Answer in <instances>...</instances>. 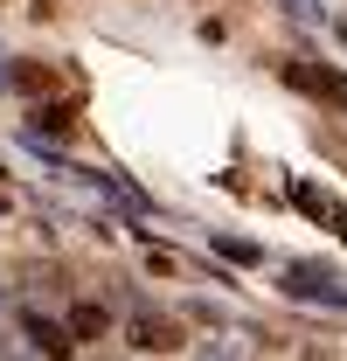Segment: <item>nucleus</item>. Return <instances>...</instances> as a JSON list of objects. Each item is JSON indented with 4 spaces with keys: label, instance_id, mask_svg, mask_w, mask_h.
<instances>
[{
    "label": "nucleus",
    "instance_id": "nucleus-3",
    "mask_svg": "<svg viewBox=\"0 0 347 361\" xmlns=\"http://www.w3.org/2000/svg\"><path fill=\"white\" fill-rule=\"evenodd\" d=\"M21 334H28V341H35V348H42L49 361H70V355H77V341H70V326H63V319L21 313Z\"/></svg>",
    "mask_w": 347,
    "mask_h": 361
},
{
    "label": "nucleus",
    "instance_id": "nucleus-1",
    "mask_svg": "<svg viewBox=\"0 0 347 361\" xmlns=\"http://www.w3.org/2000/svg\"><path fill=\"white\" fill-rule=\"evenodd\" d=\"M285 84L305 90V97H319V104H334V111H347V77H341V70H319V63H285Z\"/></svg>",
    "mask_w": 347,
    "mask_h": 361
},
{
    "label": "nucleus",
    "instance_id": "nucleus-2",
    "mask_svg": "<svg viewBox=\"0 0 347 361\" xmlns=\"http://www.w3.org/2000/svg\"><path fill=\"white\" fill-rule=\"evenodd\" d=\"M126 334H132V348H146V355H174V348H181V319L153 313V306H139V313L126 319Z\"/></svg>",
    "mask_w": 347,
    "mask_h": 361
},
{
    "label": "nucleus",
    "instance_id": "nucleus-6",
    "mask_svg": "<svg viewBox=\"0 0 347 361\" xmlns=\"http://www.w3.org/2000/svg\"><path fill=\"white\" fill-rule=\"evenodd\" d=\"M14 84L28 90V97H42V90H49V84H56V77H49L42 63H14Z\"/></svg>",
    "mask_w": 347,
    "mask_h": 361
},
{
    "label": "nucleus",
    "instance_id": "nucleus-5",
    "mask_svg": "<svg viewBox=\"0 0 347 361\" xmlns=\"http://www.w3.org/2000/svg\"><path fill=\"white\" fill-rule=\"evenodd\" d=\"M28 126H35L42 139H63L70 126H77V111H70V104H35V111H28Z\"/></svg>",
    "mask_w": 347,
    "mask_h": 361
},
{
    "label": "nucleus",
    "instance_id": "nucleus-4",
    "mask_svg": "<svg viewBox=\"0 0 347 361\" xmlns=\"http://www.w3.org/2000/svg\"><path fill=\"white\" fill-rule=\"evenodd\" d=\"M63 326H70V341H104L111 313H104L97 299H84V306H70V319H63Z\"/></svg>",
    "mask_w": 347,
    "mask_h": 361
}]
</instances>
